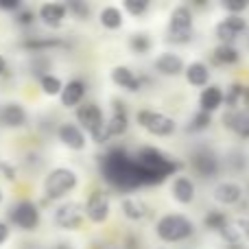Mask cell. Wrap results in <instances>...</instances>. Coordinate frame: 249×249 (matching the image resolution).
Returning <instances> with one entry per match:
<instances>
[{
	"instance_id": "6da1fadb",
	"label": "cell",
	"mask_w": 249,
	"mask_h": 249,
	"mask_svg": "<svg viewBox=\"0 0 249 249\" xmlns=\"http://www.w3.org/2000/svg\"><path fill=\"white\" fill-rule=\"evenodd\" d=\"M136 164L140 171V181L142 186H158L164 179H168L171 175H175L177 171H181L184 164L175 162L173 158L164 155L160 149L155 146H142L136 155Z\"/></svg>"
},
{
	"instance_id": "e575fe53",
	"label": "cell",
	"mask_w": 249,
	"mask_h": 249,
	"mask_svg": "<svg viewBox=\"0 0 249 249\" xmlns=\"http://www.w3.org/2000/svg\"><path fill=\"white\" fill-rule=\"evenodd\" d=\"M124 9H127L131 16H142V13L149 9L146 0H124Z\"/></svg>"
},
{
	"instance_id": "ab89813d",
	"label": "cell",
	"mask_w": 249,
	"mask_h": 249,
	"mask_svg": "<svg viewBox=\"0 0 249 249\" xmlns=\"http://www.w3.org/2000/svg\"><path fill=\"white\" fill-rule=\"evenodd\" d=\"M7 238H9V225L0 221V245H2V243L7 241Z\"/></svg>"
},
{
	"instance_id": "ba28073f",
	"label": "cell",
	"mask_w": 249,
	"mask_h": 249,
	"mask_svg": "<svg viewBox=\"0 0 249 249\" xmlns=\"http://www.w3.org/2000/svg\"><path fill=\"white\" fill-rule=\"evenodd\" d=\"M11 221L24 232H33L39 225V210L33 201H20L11 208Z\"/></svg>"
},
{
	"instance_id": "5bb4252c",
	"label": "cell",
	"mask_w": 249,
	"mask_h": 249,
	"mask_svg": "<svg viewBox=\"0 0 249 249\" xmlns=\"http://www.w3.org/2000/svg\"><path fill=\"white\" fill-rule=\"evenodd\" d=\"M57 136H59L61 144H66L68 149H74V151H81L86 146V133L72 123H66L57 129Z\"/></svg>"
},
{
	"instance_id": "d6986e66",
	"label": "cell",
	"mask_w": 249,
	"mask_h": 249,
	"mask_svg": "<svg viewBox=\"0 0 249 249\" xmlns=\"http://www.w3.org/2000/svg\"><path fill=\"white\" fill-rule=\"evenodd\" d=\"M127 112H124V105L121 101H116L114 103V114L112 118H109L107 123H105V129H107V136H123L124 131H127Z\"/></svg>"
},
{
	"instance_id": "e0dca14e",
	"label": "cell",
	"mask_w": 249,
	"mask_h": 249,
	"mask_svg": "<svg viewBox=\"0 0 249 249\" xmlns=\"http://www.w3.org/2000/svg\"><path fill=\"white\" fill-rule=\"evenodd\" d=\"M155 70L160 74H166V77H177V74L184 72V61H181V57L173 55V53H164L155 59Z\"/></svg>"
},
{
	"instance_id": "74e56055",
	"label": "cell",
	"mask_w": 249,
	"mask_h": 249,
	"mask_svg": "<svg viewBox=\"0 0 249 249\" xmlns=\"http://www.w3.org/2000/svg\"><path fill=\"white\" fill-rule=\"evenodd\" d=\"M20 0H0V11H20Z\"/></svg>"
},
{
	"instance_id": "8992f818",
	"label": "cell",
	"mask_w": 249,
	"mask_h": 249,
	"mask_svg": "<svg viewBox=\"0 0 249 249\" xmlns=\"http://www.w3.org/2000/svg\"><path fill=\"white\" fill-rule=\"evenodd\" d=\"M77 173L70 171V168H55V171L48 173L46 181H44V193L48 199H61L70 193V190L77 186Z\"/></svg>"
},
{
	"instance_id": "7c38bea8",
	"label": "cell",
	"mask_w": 249,
	"mask_h": 249,
	"mask_svg": "<svg viewBox=\"0 0 249 249\" xmlns=\"http://www.w3.org/2000/svg\"><path fill=\"white\" fill-rule=\"evenodd\" d=\"M193 166H195V171L199 173V177L210 179V177H214L216 171H219V158H216L210 149H197L193 155Z\"/></svg>"
},
{
	"instance_id": "f6af8a7d",
	"label": "cell",
	"mask_w": 249,
	"mask_h": 249,
	"mask_svg": "<svg viewBox=\"0 0 249 249\" xmlns=\"http://www.w3.org/2000/svg\"><path fill=\"white\" fill-rule=\"evenodd\" d=\"M0 201H2V193H0Z\"/></svg>"
},
{
	"instance_id": "ac0fdd59",
	"label": "cell",
	"mask_w": 249,
	"mask_h": 249,
	"mask_svg": "<svg viewBox=\"0 0 249 249\" xmlns=\"http://www.w3.org/2000/svg\"><path fill=\"white\" fill-rule=\"evenodd\" d=\"M225 127L232 129L234 133L243 138H249V109H243V112H236V109H230L225 114Z\"/></svg>"
},
{
	"instance_id": "4fadbf2b",
	"label": "cell",
	"mask_w": 249,
	"mask_h": 249,
	"mask_svg": "<svg viewBox=\"0 0 249 249\" xmlns=\"http://www.w3.org/2000/svg\"><path fill=\"white\" fill-rule=\"evenodd\" d=\"M66 16H68V11H66L64 2H44L39 7V20L51 29H57V26L64 24Z\"/></svg>"
},
{
	"instance_id": "f1b7e54d",
	"label": "cell",
	"mask_w": 249,
	"mask_h": 249,
	"mask_svg": "<svg viewBox=\"0 0 249 249\" xmlns=\"http://www.w3.org/2000/svg\"><path fill=\"white\" fill-rule=\"evenodd\" d=\"M39 86H42L44 94L48 96H55V94H61V79H57L55 74H42L39 77Z\"/></svg>"
},
{
	"instance_id": "60d3db41",
	"label": "cell",
	"mask_w": 249,
	"mask_h": 249,
	"mask_svg": "<svg viewBox=\"0 0 249 249\" xmlns=\"http://www.w3.org/2000/svg\"><path fill=\"white\" fill-rule=\"evenodd\" d=\"M238 225H241V232H243V234H247V236H249V221H241Z\"/></svg>"
},
{
	"instance_id": "d6a6232c",
	"label": "cell",
	"mask_w": 249,
	"mask_h": 249,
	"mask_svg": "<svg viewBox=\"0 0 249 249\" xmlns=\"http://www.w3.org/2000/svg\"><path fill=\"white\" fill-rule=\"evenodd\" d=\"M241 96H243V86H241V83H234V86H230L228 94L223 96V103L228 105L230 109H236V105H238V101H241Z\"/></svg>"
},
{
	"instance_id": "1f68e13d",
	"label": "cell",
	"mask_w": 249,
	"mask_h": 249,
	"mask_svg": "<svg viewBox=\"0 0 249 249\" xmlns=\"http://www.w3.org/2000/svg\"><path fill=\"white\" fill-rule=\"evenodd\" d=\"M66 11H70L74 18H81V20H86L90 16V7L83 0H70V2H66Z\"/></svg>"
},
{
	"instance_id": "d590c367",
	"label": "cell",
	"mask_w": 249,
	"mask_h": 249,
	"mask_svg": "<svg viewBox=\"0 0 249 249\" xmlns=\"http://www.w3.org/2000/svg\"><path fill=\"white\" fill-rule=\"evenodd\" d=\"M249 4L245 0H223V9L230 11L232 16H241V11H245Z\"/></svg>"
},
{
	"instance_id": "f35d334b",
	"label": "cell",
	"mask_w": 249,
	"mask_h": 249,
	"mask_svg": "<svg viewBox=\"0 0 249 249\" xmlns=\"http://www.w3.org/2000/svg\"><path fill=\"white\" fill-rule=\"evenodd\" d=\"M0 171H2V175L7 177V179H16V168H13V166H9V164L0 162Z\"/></svg>"
},
{
	"instance_id": "277c9868",
	"label": "cell",
	"mask_w": 249,
	"mask_h": 249,
	"mask_svg": "<svg viewBox=\"0 0 249 249\" xmlns=\"http://www.w3.org/2000/svg\"><path fill=\"white\" fill-rule=\"evenodd\" d=\"M77 121L81 124V131L86 129V131L92 133V140L99 142V144H103V142L109 140L107 136V129H105V121H103V112H101V107L96 103H83L77 107Z\"/></svg>"
},
{
	"instance_id": "9a60e30c",
	"label": "cell",
	"mask_w": 249,
	"mask_h": 249,
	"mask_svg": "<svg viewBox=\"0 0 249 249\" xmlns=\"http://www.w3.org/2000/svg\"><path fill=\"white\" fill-rule=\"evenodd\" d=\"M0 123L9 129H18L26 124V112L20 103H7L0 107Z\"/></svg>"
},
{
	"instance_id": "603a6c76",
	"label": "cell",
	"mask_w": 249,
	"mask_h": 249,
	"mask_svg": "<svg viewBox=\"0 0 249 249\" xmlns=\"http://www.w3.org/2000/svg\"><path fill=\"white\" fill-rule=\"evenodd\" d=\"M199 103H201V112H208V114L214 112V109H219L223 105V92L219 90V86L206 88L201 92V96H199Z\"/></svg>"
},
{
	"instance_id": "4316f807",
	"label": "cell",
	"mask_w": 249,
	"mask_h": 249,
	"mask_svg": "<svg viewBox=\"0 0 249 249\" xmlns=\"http://www.w3.org/2000/svg\"><path fill=\"white\" fill-rule=\"evenodd\" d=\"M212 57H214L216 64H223V66H232L236 64L238 59H241V55H238V51L234 46H216L214 53H212Z\"/></svg>"
},
{
	"instance_id": "484cf974",
	"label": "cell",
	"mask_w": 249,
	"mask_h": 249,
	"mask_svg": "<svg viewBox=\"0 0 249 249\" xmlns=\"http://www.w3.org/2000/svg\"><path fill=\"white\" fill-rule=\"evenodd\" d=\"M101 24L105 29H121L123 26V11L118 7H105L101 11Z\"/></svg>"
},
{
	"instance_id": "cb8c5ba5",
	"label": "cell",
	"mask_w": 249,
	"mask_h": 249,
	"mask_svg": "<svg viewBox=\"0 0 249 249\" xmlns=\"http://www.w3.org/2000/svg\"><path fill=\"white\" fill-rule=\"evenodd\" d=\"M186 79H188L190 86L203 88L210 81V70H208V66L201 64V61H193V64L186 68Z\"/></svg>"
},
{
	"instance_id": "7a4b0ae2",
	"label": "cell",
	"mask_w": 249,
	"mask_h": 249,
	"mask_svg": "<svg viewBox=\"0 0 249 249\" xmlns=\"http://www.w3.org/2000/svg\"><path fill=\"white\" fill-rule=\"evenodd\" d=\"M103 177L114 186V188L133 190L142 186L140 171H138L136 160L124 149H112L103 160Z\"/></svg>"
},
{
	"instance_id": "4dcf8cb0",
	"label": "cell",
	"mask_w": 249,
	"mask_h": 249,
	"mask_svg": "<svg viewBox=\"0 0 249 249\" xmlns=\"http://www.w3.org/2000/svg\"><path fill=\"white\" fill-rule=\"evenodd\" d=\"M129 46H131L133 53H138V55H144V53L151 51V39L146 37L144 33H138V35H133V37H131Z\"/></svg>"
},
{
	"instance_id": "836d02e7",
	"label": "cell",
	"mask_w": 249,
	"mask_h": 249,
	"mask_svg": "<svg viewBox=\"0 0 249 249\" xmlns=\"http://www.w3.org/2000/svg\"><path fill=\"white\" fill-rule=\"evenodd\" d=\"M210 123H212L210 114H208V112H201V109H199V112L193 116V121H190L188 129H190V131H201V129H208V127H210Z\"/></svg>"
},
{
	"instance_id": "8d00e7d4",
	"label": "cell",
	"mask_w": 249,
	"mask_h": 249,
	"mask_svg": "<svg viewBox=\"0 0 249 249\" xmlns=\"http://www.w3.org/2000/svg\"><path fill=\"white\" fill-rule=\"evenodd\" d=\"M33 20H35V13L31 11V9H20V11H18V16H16V22H18V24H22V26L33 24Z\"/></svg>"
},
{
	"instance_id": "ee69618b",
	"label": "cell",
	"mask_w": 249,
	"mask_h": 249,
	"mask_svg": "<svg viewBox=\"0 0 249 249\" xmlns=\"http://www.w3.org/2000/svg\"><path fill=\"white\" fill-rule=\"evenodd\" d=\"M94 249H112V247H103V245H99V247H94Z\"/></svg>"
},
{
	"instance_id": "44dd1931",
	"label": "cell",
	"mask_w": 249,
	"mask_h": 249,
	"mask_svg": "<svg viewBox=\"0 0 249 249\" xmlns=\"http://www.w3.org/2000/svg\"><path fill=\"white\" fill-rule=\"evenodd\" d=\"M112 81L116 83V86H121L123 90H127V92L140 90V81H138V77L127 68V66H116V68L112 70Z\"/></svg>"
},
{
	"instance_id": "f546056e",
	"label": "cell",
	"mask_w": 249,
	"mask_h": 249,
	"mask_svg": "<svg viewBox=\"0 0 249 249\" xmlns=\"http://www.w3.org/2000/svg\"><path fill=\"white\" fill-rule=\"evenodd\" d=\"M228 223H230V219L223 214V212H219V210L210 212V214L206 216V228L214 230V232H223V230L228 228Z\"/></svg>"
},
{
	"instance_id": "5b68a950",
	"label": "cell",
	"mask_w": 249,
	"mask_h": 249,
	"mask_svg": "<svg viewBox=\"0 0 249 249\" xmlns=\"http://www.w3.org/2000/svg\"><path fill=\"white\" fill-rule=\"evenodd\" d=\"M166 39L171 44H186L193 39V11L186 4H179V7L173 9Z\"/></svg>"
},
{
	"instance_id": "9c48e42d",
	"label": "cell",
	"mask_w": 249,
	"mask_h": 249,
	"mask_svg": "<svg viewBox=\"0 0 249 249\" xmlns=\"http://www.w3.org/2000/svg\"><path fill=\"white\" fill-rule=\"evenodd\" d=\"M86 214L92 223H103L109 216V195L105 190H92L86 203Z\"/></svg>"
},
{
	"instance_id": "83f0119b",
	"label": "cell",
	"mask_w": 249,
	"mask_h": 249,
	"mask_svg": "<svg viewBox=\"0 0 249 249\" xmlns=\"http://www.w3.org/2000/svg\"><path fill=\"white\" fill-rule=\"evenodd\" d=\"M22 46L26 51H48V48H59L64 46V42L57 37H35V39H26L22 42Z\"/></svg>"
},
{
	"instance_id": "30bf717a",
	"label": "cell",
	"mask_w": 249,
	"mask_h": 249,
	"mask_svg": "<svg viewBox=\"0 0 249 249\" xmlns=\"http://www.w3.org/2000/svg\"><path fill=\"white\" fill-rule=\"evenodd\" d=\"M55 223L59 225L61 230H77L81 228L83 223V208L74 201L61 203L55 210Z\"/></svg>"
},
{
	"instance_id": "52a82bcc",
	"label": "cell",
	"mask_w": 249,
	"mask_h": 249,
	"mask_svg": "<svg viewBox=\"0 0 249 249\" xmlns=\"http://www.w3.org/2000/svg\"><path fill=\"white\" fill-rule=\"evenodd\" d=\"M138 123L153 136H171L175 131V121L166 114L153 112V109H140L138 112Z\"/></svg>"
},
{
	"instance_id": "d4e9b609",
	"label": "cell",
	"mask_w": 249,
	"mask_h": 249,
	"mask_svg": "<svg viewBox=\"0 0 249 249\" xmlns=\"http://www.w3.org/2000/svg\"><path fill=\"white\" fill-rule=\"evenodd\" d=\"M173 197L179 203H190L195 199V184L188 177H177L173 181Z\"/></svg>"
},
{
	"instance_id": "7402d4cb",
	"label": "cell",
	"mask_w": 249,
	"mask_h": 249,
	"mask_svg": "<svg viewBox=\"0 0 249 249\" xmlns=\"http://www.w3.org/2000/svg\"><path fill=\"white\" fill-rule=\"evenodd\" d=\"M121 208H123V214L127 216V219H131V221H140V219H144V216L149 214L146 203L142 201V199H138V197H124Z\"/></svg>"
},
{
	"instance_id": "b9f144b4",
	"label": "cell",
	"mask_w": 249,
	"mask_h": 249,
	"mask_svg": "<svg viewBox=\"0 0 249 249\" xmlns=\"http://www.w3.org/2000/svg\"><path fill=\"white\" fill-rule=\"evenodd\" d=\"M7 72V61H4V57L0 55V74H4Z\"/></svg>"
},
{
	"instance_id": "7bdbcfd3",
	"label": "cell",
	"mask_w": 249,
	"mask_h": 249,
	"mask_svg": "<svg viewBox=\"0 0 249 249\" xmlns=\"http://www.w3.org/2000/svg\"><path fill=\"white\" fill-rule=\"evenodd\" d=\"M243 99H245V105H247V109H249V86L243 88Z\"/></svg>"
},
{
	"instance_id": "2e32d148",
	"label": "cell",
	"mask_w": 249,
	"mask_h": 249,
	"mask_svg": "<svg viewBox=\"0 0 249 249\" xmlns=\"http://www.w3.org/2000/svg\"><path fill=\"white\" fill-rule=\"evenodd\" d=\"M83 96H86V83L79 81V79H72V81H68L61 88V105L64 107H77V105H81Z\"/></svg>"
},
{
	"instance_id": "3957f363",
	"label": "cell",
	"mask_w": 249,
	"mask_h": 249,
	"mask_svg": "<svg viewBox=\"0 0 249 249\" xmlns=\"http://www.w3.org/2000/svg\"><path fill=\"white\" fill-rule=\"evenodd\" d=\"M155 230H158V236L164 243H179V241H186L188 236H193L195 225L184 214H166L158 221Z\"/></svg>"
},
{
	"instance_id": "ffe728a7",
	"label": "cell",
	"mask_w": 249,
	"mask_h": 249,
	"mask_svg": "<svg viewBox=\"0 0 249 249\" xmlns=\"http://www.w3.org/2000/svg\"><path fill=\"white\" fill-rule=\"evenodd\" d=\"M241 186L238 184H232V181H223L214 188V199L219 203H225V206H234V203L241 201Z\"/></svg>"
},
{
	"instance_id": "8fae6325",
	"label": "cell",
	"mask_w": 249,
	"mask_h": 249,
	"mask_svg": "<svg viewBox=\"0 0 249 249\" xmlns=\"http://www.w3.org/2000/svg\"><path fill=\"white\" fill-rule=\"evenodd\" d=\"M245 29H247L245 18H241V16H230V18H225L221 24H216L214 33H216V37H219L221 42L225 44V46H232V42H234V39H236Z\"/></svg>"
}]
</instances>
